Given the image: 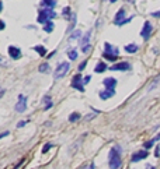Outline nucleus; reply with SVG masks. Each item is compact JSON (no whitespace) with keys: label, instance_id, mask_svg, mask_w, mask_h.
I'll return each mask as SVG.
<instances>
[{"label":"nucleus","instance_id":"9b49d317","mask_svg":"<svg viewBox=\"0 0 160 169\" xmlns=\"http://www.w3.org/2000/svg\"><path fill=\"white\" fill-rule=\"evenodd\" d=\"M131 69V64L128 62H121V63H117L115 66L111 67V70H119V71H125V70Z\"/></svg>","mask_w":160,"mask_h":169},{"label":"nucleus","instance_id":"4468645a","mask_svg":"<svg viewBox=\"0 0 160 169\" xmlns=\"http://www.w3.org/2000/svg\"><path fill=\"white\" fill-rule=\"evenodd\" d=\"M55 6H56V0H42L41 1V7H44V9H52L54 10Z\"/></svg>","mask_w":160,"mask_h":169},{"label":"nucleus","instance_id":"9d476101","mask_svg":"<svg viewBox=\"0 0 160 169\" xmlns=\"http://www.w3.org/2000/svg\"><path fill=\"white\" fill-rule=\"evenodd\" d=\"M103 84L105 85V88H107V90H114V88L117 87V80H115V78H112V77L104 78Z\"/></svg>","mask_w":160,"mask_h":169},{"label":"nucleus","instance_id":"4be33fe9","mask_svg":"<svg viewBox=\"0 0 160 169\" xmlns=\"http://www.w3.org/2000/svg\"><path fill=\"white\" fill-rule=\"evenodd\" d=\"M157 140H160V134H157V136H156L153 140H149L147 143H145V148H150V147H153V144H155Z\"/></svg>","mask_w":160,"mask_h":169},{"label":"nucleus","instance_id":"412c9836","mask_svg":"<svg viewBox=\"0 0 160 169\" xmlns=\"http://www.w3.org/2000/svg\"><path fill=\"white\" fill-rule=\"evenodd\" d=\"M34 50L38 52V55H39V56H45V53H46V49L44 48V46H41V45L34 46Z\"/></svg>","mask_w":160,"mask_h":169},{"label":"nucleus","instance_id":"5701e85b","mask_svg":"<svg viewBox=\"0 0 160 169\" xmlns=\"http://www.w3.org/2000/svg\"><path fill=\"white\" fill-rule=\"evenodd\" d=\"M80 119V115L77 113V112H73V113H70V116H69V122H77V120Z\"/></svg>","mask_w":160,"mask_h":169},{"label":"nucleus","instance_id":"c9c22d12","mask_svg":"<svg viewBox=\"0 0 160 169\" xmlns=\"http://www.w3.org/2000/svg\"><path fill=\"white\" fill-rule=\"evenodd\" d=\"M4 27H6V24L3 23L1 20H0V31H1V29H4Z\"/></svg>","mask_w":160,"mask_h":169},{"label":"nucleus","instance_id":"f8f14e48","mask_svg":"<svg viewBox=\"0 0 160 169\" xmlns=\"http://www.w3.org/2000/svg\"><path fill=\"white\" fill-rule=\"evenodd\" d=\"M124 20H125V9H119V11L117 13V15H115L114 24L115 25H121V24L124 23Z\"/></svg>","mask_w":160,"mask_h":169},{"label":"nucleus","instance_id":"58836bf2","mask_svg":"<svg viewBox=\"0 0 160 169\" xmlns=\"http://www.w3.org/2000/svg\"><path fill=\"white\" fill-rule=\"evenodd\" d=\"M93 118H94V113H93V115H87V116H86V120H90V119H93Z\"/></svg>","mask_w":160,"mask_h":169},{"label":"nucleus","instance_id":"dca6fc26","mask_svg":"<svg viewBox=\"0 0 160 169\" xmlns=\"http://www.w3.org/2000/svg\"><path fill=\"white\" fill-rule=\"evenodd\" d=\"M44 110H48L52 108V105H54V102H52V98L51 96H44Z\"/></svg>","mask_w":160,"mask_h":169},{"label":"nucleus","instance_id":"4c0bfd02","mask_svg":"<svg viewBox=\"0 0 160 169\" xmlns=\"http://www.w3.org/2000/svg\"><path fill=\"white\" fill-rule=\"evenodd\" d=\"M89 81H90V76H87L86 78H83V82H84V84H87Z\"/></svg>","mask_w":160,"mask_h":169},{"label":"nucleus","instance_id":"7ed1b4c3","mask_svg":"<svg viewBox=\"0 0 160 169\" xmlns=\"http://www.w3.org/2000/svg\"><path fill=\"white\" fill-rule=\"evenodd\" d=\"M69 69H70V64L68 63V62H62V63L58 64V67H56V70L54 71V78L55 80H59V78L65 77L66 74H68Z\"/></svg>","mask_w":160,"mask_h":169},{"label":"nucleus","instance_id":"0eeeda50","mask_svg":"<svg viewBox=\"0 0 160 169\" xmlns=\"http://www.w3.org/2000/svg\"><path fill=\"white\" fill-rule=\"evenodd\" d=\"M147 157H149V152H147V151H138V152H135L132 155L131 161H132V162H138V161H142V159H145V158H147Z\"/></svg>","mask_w":160,"mask_h":169},{"label":"nucleus","instance_id":"393cba45","mask_svg":"<svg viewBox=\"0 0 160 169\" xmlns=\"http://www.w3.org/2000/svg\"><path fill=\"white\" fill-rule=\"evenodd\" d=\"M80 35H82V32H80V31H74V32H72V34H70V37H69V41L73 42L74 39H77V38L80 37Z\"/></svg>","mask_w":160,"mask_h":169},{"label":"nucleus","instance_id":"6e6552de","mask_svg":"<svg viewBox=\"0 0 160 169\" xmlns=\"http://www.w3.org/2000/svg\"><path fill=\"white\" fill-rule=\"evenodd\" d=\"M9 53H10V57L14 60H17L21 57V50L19 49V48H16V46H9Z\"/></svg>","mask_w":160,"mask_h":169},{"label":"nucleus","instance_id":"f3484780","mask_svg":"<svg viewBox=\"0 0 160 169\" xmlns=\"http://www.w3.org/2000/svg\"><path fill=\"white\" fill-rule=\"evenodd\" d=\"M105 70H107V64L103 63V62L97 63V66L94 67V71H96V73H103V71H105Z\"/></svg>","mask_w":160,"mask_h":169},{"label":"nucleus","instance_id":"c85d7f7f","mask_svg":"<svg viewBox=\"0 0 160 169\" xmlns=\"http://www.w3.org/2000/svg\"><path fill=\"white\" fill-rule=\"evenodd\" d=\"M82 50L83 53H89L90 50H92V45H86V46H82Z\"/></svg>","mask_w":160,"mask_h":169},{"label":"nucleus","instance_id":"a19ab883","mask_svg":"<svg viewBox=\"0 0 160 169\" xmlns=\"http://www.w3.org/2000/svg\"><path fill=\"white\" fill-rule=\"evenodd\" d=\"M129 3H135V0H128Z\"/></svg>","mask_w":160,"mask_h":169},{"label":"nucleus","instance_id":"72a5a7b5","mask_svg":"<svg viewBox=\"0 0 160 169\" xmlns=\"http://www.w3.org/2000/svg\"><path fill=\"white\" fill-rule=\"evenodd\" d=\"M86 62H82V63H80V66H79V70H83L84 69V67H86Z\"/></svg>","mask_w":160,"mask_h":169},{"label":"nucleus","instance_id":"37998d69","mask_svg":"<svg viewBox=\"0 0 160 169\" xmlns=\"http://www.w3.org/2000/svg\"><path fill=\"white\" fill-rule=\"evenodd\" d=\"M82 169H89V168H87V166H84V168H82Z\"/></svg>","mask_w":160,"mask_h":169},{"label":"nucleus","instance_id":"a211bd4d","mask_svg":"<svg viewBox=\"0 0 160 169\" xmlns=\"http://www.w3.org/2000/svg\"><path fill=\"white\" fill-rule=\"evenodd\" d=\"M160 84V76L159 77H156L153 81L150 82V85H149V88H147V91H152V90H155V88H157V85Z\"/></svg>","mask_w":160,"mask_h":169},{"label":"nucleus","instance_id":"6ab92c4d","mask_svg":"<svg viewBox=\"0 0 160 169\" xmlns=\"http://www.w3.org/2000/svg\"><path fill=\"white\" fill-rule=\"evenodd\" d=\"M125 50H127L128 53H135V52H138V45H136V43L127 45V46H125Z\"/></svg>","mask_w":160,"mask_h":169},{"label":"nucleus","instance_id":"a878e982","mask_svg":"<svg viewBox=\"0 0 160 169\" xmlns=\"http://www.w3.org/2000/svg\"><path fill=\"white\" fill-rule=\"evenodd\" d=\"M38 70L41 71V73H46V71H49V64L48 63H42L39 67H38Z\"/></svg>","mask_w":160,"mask_h":169},{"label":"nucleus","instance_id":"2f4dec72","mask_svg":"<svg viewBox=\"0 0 160 169\" xmlns=\"http://www.w3.org/2000/svg\"><path fill=\"white\" fill-rule=\"evenodd\" d=\"M28 122H30V119H28V120H24V122H20V123L17 124V127H23V126H25Z\"/></svg>","mask_w":160,"mask_h":169},{"label":"nucleus","instance_id":"1a4fd4ad","mask_svg":"<svg viewBox=\"0 0 160 169\" xmlns=\"http://www.w3.org/2000/svg\"><path fill=\"white\" fill-rule=\"evenodd\" d=\"M104 48H105V53L107 55H112V56H118L119 55V50H118V48H115V46H112L111 43H105L104 45Z\"/></svg>","mask_w":160,"mask_h":169},{"label":"nucleus","instance_id":"f03ea898","mask_svg":"<svg viewBox=\"0 0 160 169\" xmlns=\"http://www.w3.org/2000/svg\"><path fill=\"white\" fill-rule=\"evenodd\" d=\"M54 18H56V13L54 11V10L52 9H42L41 11H39V14H38L37 21L39 24H44V25H45L48 21H52Z\"/></svg>","mask_w":160,"mask_h":169},{"label":"nucleus","instance_id":"2eb2a0df","mask_svg":"<svg viewBox=\"0 0 160 169\" xmlns=\"http://www.w3.org/2000/svg\"><path fill=\"white\" fill-rule=\"evenodd\" d=\"M90 37H92V31H87L86 35L82 38V41H80V43H82V46H86V45H90Z\"/></svg>","mask_w":160,"mask_h":169},{"label":"nucleus","instance_id":"ea45409f","mask_svg":"<svg viewBox=\"0 0 160 169\" xmlns=\"http://www.w3.org/2000/svg\"><path fill=\"white\" fill-rule=\"evenodd\" d=\"M1 7H3V3L0 1V11H1Z\"/></svg>","mask_w":160,"mask_h":169},{"label":"nucleus","instance_id":"bb28decb","mask_svg":"<svg viewBox=\"0 0 160 169\" xmlns=\"http://www.w3.org/2000/svg\"><path fill=\"white\" fill-rule=\"evenodd\" d=\"M52 143H48V144H45V145H44V148H42V154H46V152H48V151L51 150V148H52Z\"/></svg>","mask_w":160,"mask_h":169},{"label":"nucleus","instance_id":"79ce46f5","mask_svg":"<svg viewBox=\"0 0 160 169\" xmlns=\"http://www.w3.org/2000/svg\"><path fill=\"white\" fill-rule=\"evenodd\" d=\"M110 1H111V3H115V1H117V0H110Z\"/></svg>","mask_w":160,"mask_h":169},{"label":"nucleus","instance_id":"f257e3e1","mask_svg":"<svg viewBox=\"0 0 160 169\" xmlns=\"http://www.w3.org/2000/svg\"><path fill=\"white\" fill-rule=\"evenodd\" d=\"M119 152H121V148H119V147H112L110 150V154H108V166H110V169L121 168L122 161H121Z\"/></svg>","mask_w":160,"mask_h":169},{"label":"nucleus","instance_id":"20e7f679","mask_svg":"<svg viewBox=\"0 0 160 169\" xmlns=\"http://www.w3.org/2000/svg\"><path fill=\"white\" fill-rule=\"evenodd\" d=\"M14 109H16V112H19V113L25 112V109H27V96L20 95L17 104H16V106H14Z\"/></svg>","mask_w":160,"mask_h":169},{"label":"nucleus","instance_id":"c756f323","mask_svg":"<svg viewBox=\"0 0 160 169\" xmlns=\"http://www.w3.org/2000/svg\"><path fill=\"white\" fill-rule=\"evenodd\" d=\"M104 57L105 59H108V60H111V62H114V60H117L118 56H112V55H107V53H104Z\"/></svg>","mask_w":160,"mask_h":169},{"label":"nucleus","instance_id":"473e14b6","mask_svg":"<svg viewBox=\"0 0 160 169\" xmlns=\"http://www.w3.org/2000/svg\"><path fill=\"white\" fill-rule=\"evenodd\" d=\"M155 155L159 158L160 157V147H156V151H155Z\"/></svg>","mask_w":160,"mask_h":169},{"label":"nucleus","instance_id":"aec40b11","mask_svg":"<svg viewBox=\"0 0 160 169\" xmlns=\"http://www.w3.org/2000/svg\"><path fill=\"white\" fill-rule=\"evenodd\" d=\"M54 28H55V25H54V23L52 21H48V23L44 25V31L48 32V34H51V32L54 31Z\"/></svg>","mask_w":160,"mask_h":169},{"label":"nucleus","instance_id":"39448f33","mask_svg":"<svg viewBox=\"0 0 160 169\" xmlns=\"http://www.w3.org/2000/svg\"><path fill=\"white\" fill-rule=\"evenodd\" d=\"M83 85H84V82H83V78L80 74H77V76H74L73 80H72V87L74 88V90H77V91L83 92L84 91V88H83Z\"/></svg>","mask_w":160,"mask_h":169},{"label":"nucleus","instance_id":"f704fd0d","mask_svg":"<svg viewBox=\"0 0 160 169\" xmlns=\"http://www.w3.org/2000/svg\"><path fill=\"white\" fill-rule=\"evenodd\" d=\"M9 134H10V132H4V133H1V134H0V138L6 137V136H9Z\"/></svg>","mask_w":160,"mask_h":169},{"label":"nucleus","instance_id":"b1692460","mask_svg":"<svg viewBox=\"0 0 160 169\" xmlns=\"http://www.w3.org/2000/svg\"><path fill=\"white\" fill-rule=\"evenodd\" d=\"M68 56L70 60H76L77 59V52H76V49H70L68 52Z\"/></svg>","mask_w":160,"mask_h":169},{"label":"nucleus","instance_id":"cd10ccee","mask_svg":"<svg viewBox=\"0 0 160 169\" xmlns=\"http://www.w3.org/2000/svg\"><path fill=\"white\" fill-rule=\"evenodd\" d=\"M7 64H9V63H7V60H6L3 56L0 55V66H1V67H6Z\"/></svg>","mask_w":160,"mask_h":169},{"label":"nucleus","instance_id":"7c9ffc66","mask_svg":"<svg viewBox=\"0 0 160 169\" xmlns=\"http://www.w3.org/2000/svg\"><path fill=\"white\" fill-rule=\"evenodd\" d=\"M69 14H70V7H66V9L63 10V15L65 17H69Z\"/></svg>","mask_w":160,"mask_h":169},{"label":"nucleus","instance_id":"e433bc0d","mask_svg":"<svg viewBox=\"0 0 160 169\" xmlns=\"http://www.w3.org/2000/svg\"><path fill=\"white\" fill-rule=\"evenodd\" d=\"M150 15H152V17H160V11H156V13H152Z\"/></svg>","mask_w":160,"mask_h":169},{"label":"nucleus","instance_id":"423d86ee","mask_svg":"<svg viewBox=\"0 0 160 169\" xmlns=\"http://www.w3.org/2000/svg\"><path fill=\"white\" fill-rule=\"evenodd\" d=\"M152 31H153L152 24L149 23V21H146V23H145V25H143V28H142V31H141V37L143 38V39H149Z\"/></svg>","mask_w":160,"mask_h":169},{"label":"nucleus","instance_id":"ddd939ff","mask_svg":"<svg viewBox=\"0 0 160 169\" xmlns=\"http://www.w3.org/2000/svg\"><path fill=\"white\" fill-rule=\"evenodd\" d=\"M115 95V91L114 90H107V88H105L104 91H101L100 92V98L101 99H108V98H112V96Z\"/></svg>","mask_w":160,"mask_h":169}]
</instances>
